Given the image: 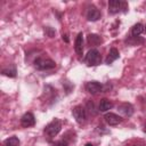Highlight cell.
Instances as JSON below:
<instances>
[{
	"instance_id": "obj_1",
	"label": "cell",
	"mask_w": 146,
	"mask_h": 146,
	"mask_svg": "<svg viewBox=\"0 0 146 146\" xmlns=\"http://www.w3.org/2000/svg\"><path fill=\"white\" fill-rule=\"evenodd\" d=\"M60 129H62V121H60L59 119L55 117V119H52L51 122H49V123L44 127L43 132H44L46 137L48 138V140H51L54 137H56V136L59 133Z\"/></svg>"
},
{
	"instance_id": "obj_2",
	"label": "cell",
	"mask_w": 146,
	"mask_h": 146,
	"mask_svg": "<svg viewBox=\"0 0 146 146\" xmlns=\"http://www.w3.org/2000/svg\"><path fill=\"white\" fill-rule=\"evenodd\" d=\"M34 67L39 71H47V70H52L56 67V63L48 58V57H36L34 60Z\"/></svg>"
},
{
	"instance_id": "obj_3",
	"label": "cell",
	"mask_w": 146,
	"mask_h": 146,
	"mask_svg": "<svg viewBox=\"0 0 146 146\" xmlns=\"http://www.w3.org/2000/svg\"><path fill=\"white\" fill-rule=\"evenodd\" d=\"M84 62L88 66H97L102 63L100 52L97 49H90L84 57Z\"/></svg>"
},
{
	"instance_id": "obj_4",
	"label": "cell",
	"mask_w": 146,
	"mask_h": 146,
	"mask_svg": "<svg viewBox=\"0 0 146 146\" xmlns=\"http://www.w3.org/2000/svg\"><path fill=\"white\" fill-rule=\"evenodd\" d=\"M128 10V5L124 1L121 0H110L108 1V13L112 15H115L120 11L125 13Z\"/></svg>"
},
{
	"instance_id": "obj_5",
	"label": "cell",
	"mask_w": 146,
	"mask_h": 146,
	"mask_svg": "<svg viewBox=\"0 0 146 146\" xmlns=\"http://www.w3.org/2000/svg\"><path fill=\"white\" fill-rule=\"evenodd\" d=\"M72 114H73V116H74V119H75V121L78 123H80V124L84 123V121L87 119V111H86V108L83 106L78 105V106L73 107Z\"/></svg>"
},
{
	"instance_id": "obj_6",
	"label": "cell",
	"mask_w": 146,
	"mask_h": 146,
	"mask_svg": "<svg viewBox=\"0 0 146 146\" xmlns=\"http://www.w3.org/2000/svg\"><path fill=\"white\" fill-rule=\"evenodd\" d=\"M86 89H87V91L89 94L96 95V94L103 91V84L100 82H98V81H89L86 84Z\"/></svg>"
},
{
	"instance_id": "obj_7",
	"label": "cell",
	"mask_w": 146,
	"mask_h": 146,
	"mask_svg": "<svg viewBox=\"0 0 146 146\" xmlns=\"http://www.w3.org/2000/svg\"><path fill=\"white\" fill-rule=\"evenodd\" d=\"M21 124L24 128H29L35 124V117L31 112H26L22 117H21Z\"/></svg>"
},
{
	"instance_id": "obj_8",
	"label": "cell",
	"mask_w": 146,
	"mask_h": 146,
	"mask_svg": "<svg viewBox=\"0 0 146 146\" xmlns=\"http://www.w3.org/2000/svg\"><path fill=\"white\" fill-rule=\"evenodd\" d=\"M104 119H105V121H106V123L108 125H117L119 123L122 122V117L120 115H117L115 113H111V112L106 113Z\"/></svg>"
},
{
	"instance_id": "obj_9",
	"label": "cell",
	"mask_w": 146,
	"mask_h": 146,
	"mask_svg": "<svg viewBox=\"0 0 146 146\" xmlns=\"http://www.w3.org/2000/svg\"><path fill=\"white\" fill-rule=\"evenodd\" d=\"M102 16V13L95 7V6H90L88 8V11H87V19L88 21H91V22H96Z\"/></svg>"
},
{
	"instance_id": "obj_10",
	"label": "cell",
	"mask_w": 146,
	"mask_h": 146,
	"mask_svg": "<svg viewBox=\"0 0 146 146\" xmlns=\"http://www.w3.org/2000/svg\"><path fill=\"white\" fill-rule=\"evenodd\" d=\"M74 50L79 56L83 55V34L81 32L76 35V39L74 42Z\"/></svg>"
},
{
	"instance_id": "obj_11",
	"label": "cell",
	"mask_w": 146,
	"mask_h": 146,
	"mask_svg": "<svg viewBox=\"0 0 146 146\" xmlns=\"http://www.w3.org/2000/svg\"><path fill=\"white\" fill-rule=\"evenodd\" d=\"M117 110L120 113H122L125 116H131L133 113V107L130 103H122L117 106Z\"/></svg>"
},
{
	"instance_id": "obj_12",
	"label": "cell",
	"mask_w": 146,
	"mask_h": 146,
	"mask_svg": "<svg viewBox=\"0 0 146 146\" xmlns=\"http://www.w3.org/2000/svg\"><path fill=\"white\" fill-rule=\"evenodd\" d=\"M119 57H120L119 50H117L116 48H111V49H110V52H108V55H107V57H106L105 63H106L107 65H110V64H112L114 60H116Z\"/></svg>"
},
{
	"instance_id": "obj_13",
	"label": "cell",
	"mask_w": 146,
	"mask_h": 146,
	"mask_svg": "<svg viewBox=\"0 0 146 146\" xmlns=\"http://www.w3.org/2000/svg\"><path fill=\"white\" fill-rule=\"evenodd\" d=\"M87 41L89 44L91 46H99L102 42H103V39L102 36H99L98 34H89L87 36Z\"/></svg>"
},
{
	"instance_id": "obj_14",
	"label": "cell",
	"mask_w": 146,
	"mask_h": 146,
	"mask_svg": "<svg viewBox=\"0 0 146 146\" xmlns=\"http://www.w3.org/2000/svg\"><path fill=\"white\" fill-rule=\"evenodd\" d=\"M112 107H113V103L110 99H107V98L100 99V103H99V111L100 112H107Z\"/></svg>"
},
{
	"instance_id": "obj_15",
	"label": "cell",
	"mask_w": 146,
	"mask_h": 146,
	"mask_svg": "<svg viewBox=\"0 0 146 146\" xmlns=\"http://www.w3.org/2000/svg\"><path fill=\"white\" fill-rule=\"evenodd\" d=\"M144 32V25L141 23H137L132 26V30H131V35L132 36H139L141 33Z\"/></svg>"
},
{
	"instance_id": "obj_16",
	"label": "cell",
	"mask_w": 146,
	"mask_h": 146,
	"mask_svg": "<svg viewBox=\"0 0 146 146\" xmlns=\"http://www.w3.org/2000/svg\"><path fill=\"white\" fill-rule=\"evenodd\" d=\"M3 146H19V139L16 136L9 137L3 141Z\"/></svg>"
},
{
	"instance_id": "obj_17",
	"label": "cell",
	"mask_w": 146,
	"mask_h": 146,
	"mask_svg": "<svg viewBox=\"0 0 146 146\" xmlns=\"http://www.w3.org/2000/svg\"><path fill=\"white\" fill-rule=\"evenodd\" d=\"M1 73H2L3 75H6V76L15 78V76H16V74H17V71H16V67H15V66H13V67H10V68H3Z\"/></svg>"
},
{
	"instance_id": "obj_18",
	"label": "cell",
	"mask_w": 146,
	"mask_h": 146,
	"mask_svg": "<svg viewBox=\"0 0 146 146\" xmlns=\"http://www.w3.org/2000/svg\"><path fill=\"white\" fill-rule=\"evenodd\" d=\"M44 32H46V34H47L49 38H54L55 34H56V31H55L52 27H50V26L44 27Z\"/></svg>"
},
{
	"instance_id": "obj_19",
	"label": "cell",
	"mask_w": 146,
	"mask_h": 146,
	"mask_svg": "<svg viewBox=\"0 0 146 146\" xmlns=\"http://www.w3.org/2000/svg\"><path fill=\"white\" fill-rule=\"evenodd\" d=\"M52 146H68V143H67L65 139H63V140H57V141H55V143L52 144Z\"/></svg>"
},
{
	"instance_id": "obj_20",
	"label": "cell",
	"mask_w": 146,
	"mask_h": 146,
	"mask_svg": "<svg viewBox=\"0 0 146 146\" xmlns=\"http://www.w3.org/2000/svg\"><path fill=\"white\" fill-rule=\"evenodd\" d=\"M62 38H63V40H64L66 43L68 42V36H67V34H63V35H62Z\"/></svg>"
},
{
	"instance_id": "obj_21",
	"label": "cell",
	"mask_w": 146,
	"mask_h": 146,
	"mask_svg": "<svg viewBox=\"0 0 146 146\" xmlns=\"http://www.w3.org/2000/svg\"><path fill=\"white\" fill-rule=\"evenodd\" d=\"M84 146H94V145H92V144H90V143H88V144H86Z\"/></svg>"
},
{
	"instance_id": "obj_22",
	"label": "cell",
	"mask_w": 146,
	"mask_h": 146,
	"mask_svg": "<svg viewBox=\"0 0 146 146\" xmlns=\"http://www.w3.org/2000/svg\"><path fill=\"white\" fill-rule=\"evenodd\" d=\"M144 31L146 32V25H144Z\"/></svg>"
},
{
	"instance_id": "obj_23",
	"label": "cell",
	"mask_w": 146,
	"mask_h": 146,
	"mask_svg": "<svg viewBox=\"0 0 146 146\" xmlns=\"http://www.w3.org/2000/svg\"><path fill=\"white\" fill-rule=\"evenodd\" d=\"M144 132H146V124H145V128H144Z\"/></svg>"
}]
</instances>
